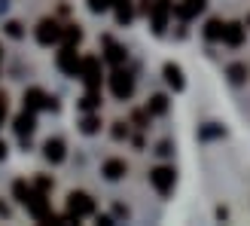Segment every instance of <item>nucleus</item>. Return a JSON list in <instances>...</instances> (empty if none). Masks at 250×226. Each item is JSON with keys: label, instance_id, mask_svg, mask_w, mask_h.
<instances>
[{"label": "nucleus", "instance_id": "f257e3e1", "mask_svg": "<svg viewBox=\"0 0 250 226\" xmlns=\"http://www.w3.org/2000/svg\"><path fill=\"white\" fill-rule=\"evenodd\" d=\"M110 92H113V98H119V101H128V98L134 95V77L128 70L113 68V73H110Z\"/></svg>", "mask_w": 250, "mask_h": 226}, {"label": "nucleus", "instance_id": "f03ea898", "mask_svg": "<svg viewBox=\"0 0 250 226\" xmlns=\"http://www.w3.org/2000/svg\"><path fill=\"white\" fill-rule=\"evenodd\" d=\"M67 214L73 220H83V217L95 214V199L89 193H70L67 196Z\"/></svg>", "mask_w": 250, "mask_h": 226}, {"label": "nucleus", "instance_id": "7ed1b4c3", "mask_svg": "<svg viewBox=\"0 0 250 226\" xmlns=\"http://www.w3.org/2000/svg\"><path fill=\"white\" fill-rule=\"evenodd\" d=\"M55 65L61 73H67V77H80V65H83V58L77 55V46H61V52L55 58Z\"/></svg>", "mask_w": 250, "mask_h": 226}, {"label": "nucleus", "instance_id": "20e7f679", "mask_svg": "<svg viewBox=\"0 0 250 226\" xmlns=\"http://www.w3.org/2000/svg\"><path fill=\"white\" fill-rule=\"evenodd\" d=\"M171 12H174V3H171V0H153V6H149V19H153V31H156V34H165Z\"/></svg>", "mask_w": 250, "mask_h": 226}, {"label": "nucleus", "instance_id": "39448f33", "mask_svg": "<svg viewBox=\"0 0 250 226\" xmlns=\"http://www.w3.org/2000/svg\"><path fill=\"white\" fill-rule=\"evenodd\" d=\"M174 168H168V165H159V168H153L149 171V183L156 186V193L159 196H168L171 190H174Z\"/></svg>", "mask_w": 250, "mask_h": 226}, {"label": "nucleus", "instance_id": "423d86ee", "mask_svg": "<svg viewBox=\"0 0 250 226\" xmlns=\"http://www.w3.org/2000/svg\"><path fill=\"white\" fill-rule=\"evenodd\" d=\"M80 77L85 80V89H101V61H98L95 55L83 58V65H80Z\"/></svg>", "mask_w": 250, "mask_h": 226}, {"label": "nucleus", "instance_id": "0eeeda50", "mask_svg": "<svg viewBox=\"0 0 250 226\" xmlns=\"http://www.w3.org/2000/svg\"><path fill=\"white\" fill-rule=\"evenodd\" d=\"M24 110H58V101L49 98L43 89H28L24 92Z\"/></svg>", "mask_w": 250, "mask_h": 226}, {"label": "nucleus", "instance_id": "6e6552de", "mask_svg": "<svg viewBox=\"0 0 250 226\" xmlns=\"http://www.w3.org/2000/svg\"><path fill=\"white\" fill-rule=\"evenodd\" d=\"M37 43H40V46L61 43V24L55 19H43L40 24H37Z\"/></svg>", "mask_w": 250, "mask_h": 226}, {"label": "nucleus", "instance_id": "1a4fd4ad", "mask_svg": "<svg viewBox=\"0 0 250 226\" xmlns=\"http://www.w3.org/2000/svg\"><path fill=\"white\" fill-rule=\"evenodd\" d=\"M43 156H46V162H52V165L64 162V156H67L64 141H61V137H49V141L43 144Z\"/></svg>", "mask_w": 250, "mask_h": 226}, {"label": "nucleus", "instance_id": "9d476101", "mask_svg": "<svg viewBox=\"0 0 250 226\" xmlns=\"http://www.w3.org/2000/svg\"><path fill=\"white\" fill-rule=\"evenodd\" d=\"M205 6H208V0H183V3L174 6V16H177L180 22H189V19H195Z\"/></svg>", "mask_w": 250, "mask_h": 226}, {"label": "nucleus", "instance_id": "9b49d317", "mask_svg": "<svg viewBox=\"0 0 250 226\" xmlns=\"http://www.w3.org/2000/svg\"><path fill=\"white\" fill-rule=\"evenodd\" d=\"M34 129H37L34 110H24V113H19V116H16V135L21 137V141H28V137L34 135Z\"/></svg>", "mask_w": 250, "mask_h": 226}, {"label": "nucleus", "instance_id": "f8f14e48", "mask_svg": "<svg viewBox=\"0 0 250 226\" xmlns=\"http://www.w3.org/2000/svg\"><path fill=\"white\" fill-rule=\"evenodd\" d=\"M104 49H107V52H104V58H107L113 68H119L122 61H125V49H122V46L113 40V37H104Z\"/></svg>", "mask_w": 250, "mask_h": 226}, {"label": "nucleus", "instance_id": "ddd939ff", "mask_svg": "<svg viewBox=\"0 0 250 226\" xmlns=\"http://www.w3.org/2000/svg\"><path fill=\"white\" fill-rule=\"evenodd\" d=\"M223 43L226 46H241L244 43V24L241 22H229L226 31H223Z\"/></svg>", "mask_w": 250, "mask_h": 226}, {"label": "nucleus", "instance_id": "4468645a", "mask_svg": "<svg viewBox=\"0 0 250 226\" xmlns=\"http://www.w3.org/2000/svg\"><path fill=\"white\" fill-rule=\"evenodd\" d=\"M125 171H128V165H125L122 159H107V162H104V178H107V181L125 178Z\"/></svg>", "mask_w": 250, "mask_h": 226}, {"label": "nucleus", "instance_id": "2eb2a0df", "mask_svg": "<svg viewBox=\"0 0 250 226\" xmlns=\"http://www.w3.org/2000/svg\"><path fill=\"white\" fill-rule=\"evenodd\" d=\"M162 73H165V83L171 86L174 92H180V89H183V70H180L177 65H171V61H168V65H165V70H162Z\"/></svg>", "mask_w": 250, "mask_h": 226}, {"label": "nucleus", "instance_id": "dca6fc26", "mask_svg": "<svg viewBox=\"0 0 250 226\" xmlns=\"http://www.w3.org/2000/svg\"><path fill=\"white\" fill-rule=\"evenodd\" d=\"M113 9H116V22H119V24H128V22L134 19L131 0H113Z\"/></svg>", "mask_w": 250, "mask_h": 226}, {"label": "nucleus", "instance_id": "f3484780", "mask_svg": "<svg viewBox=\"0 0 250 226\" xmlns=\"http://www.w3.org/2000/svg\"><path fill=\"white\" fill-rule=\"evenodd\" d=\"M146 113H149V116H165V113H168V98L165 95H153L149 104H146Z\"/></svg>", "mask_w": 250, "mask_h": 226}, {"label": "nucleus", "instance_id": "a211bd4d", "mask_svg": "<svg viewBox=\"0 0 250 226\" xmlns=\"http://www.w3.org/2000/svg\"><path fill=\"white\" fill-rule=\"evenodd\" d=\"M80 40H83V31L77 28V24L61 28V43H64V46H80Z\"/></svg>", "mask_w": 250, "mask_h": 226}, {"label": "nucleus", "instance_id": "6ab92c4d", "mask_svg": "<svg viewBox=\"0 0 250 226\" xmlns=\"http://www.w3.org/2000/svg\"><path fill=\"white\" fill-rule=\"evenodd\" d=\"M223 31H226V24H223L220 19H210L205 24V37H208V40H223Z\"/></svg>", "mask_w": 250, "mask_h": 226}, {"label": "nucleus", "instance_id": "aec40b11", "mask_svg": "<svg viewBox=\"0 0 250 226\" xmlns=\"http://www.w3.org/2000/svg\"><path fill=\"white\" fill-rule=\"evenodd\" d=\"M98 104H101V92H98V89H89V92L83 95V101H80L83 110H95Z\"/></svg>", "mask_w": 250, "mask_h": 226}, {"label": "nucleus", "instance_id": "412c9836", "mask_svg": "<svg viewBox=\"0 0 250 226\" xmlns=\"http://www.w3.org/2000/svg\"><path fill=\"white\" fill-rule=\"evenodd\" d=\"M12 193H16V199L24 205V202H28V196H31V186L24 183V181H16V183H12Z\"/></svg>", "mask_w": 250, "mask_h": 226}, {"label": "nucleus", "instance_id": "4be33fe9", "mask_svg": "<svg viewBox=\"0 0 250 226\" xmlns=\"http://www.w3.org/2000/svg\"><path fill=\"white\" fill-rule=\"evenodd\" d=\"M226 73H229L232 83H244V80H247V68H244V65H229Z\"/></svg>", "mask_w": 250, "mask_h": 226}, {"label": "nucleus", "instance_id": "5701e85b", "mask_svg": "<svg viewBox=\"0 0 250 226\" xmlns=\"http://www.w3.org/2000/svg\"><path fill=\"white\" fill-rule=\"evenodd\" d=\"M80 129H83V135H95L98 129H101V119H98V116H85Z\"/></svg>", "mask_w": 250, "mask_h": 226}, {"label": "nucleus", "instance_id": "b1692460", "mask_svg": "<svg viewBox=\"0 0 250 226\" xmlns=\"http://www.w3.org/2000/svg\"><path fill=\"white\" fill-rule=\"evenodd\" d=\"M85 3H89L92 12H107L110 6H113V0H85Z\"/></svg>", "mask_w": 250, "mask_h": 226}, {"label": "nucleus", "instance_id": "393cba45", "mask_svg": "<svg viewBox=\"0 0 250 226\" xmlns=\"http://www.w3.org/2000/svg\"><path fill=\"white\" fill-rule=\"evenodd\" d=\"M6 34H9V37H21V24H19V22H9V24H6Z\"/></svg>", "mask_w": 250, "mask_h": 226}, {"label": "nucleus", "instance_id": "a878e982", "mask_svg": "<svg viewBox=\"0 0 250 226\" xmlns=\"http://www.w3.org/2000/svg\"><path fill=\"white\" fill-rule=\"evenodd\" d=\"M113 137H116V141H122V137H128V129H122V122H116V129H113Z\"/></svg>", "mask_w": 250, "mask_h": 226}, {"label": "nucleus", "instance_id": "bb28decb", "mask_svg": "<svg viewBox=\"0 0 250 226\" xmlns=\"http://www.w3.org/2000/svg\"><path fill=\"white\" fill-rule=\"evenodd\" d=\"M6 119V95H0V125Z\"/></svg>", "mask_w": 250, "mask_h": 226}, {"label": "nucleus", "instance_id": "cd10ccee", "mask_svg": "<svg viewBox=\"0 0 250 226\" xmlns=\"http://www.w3.org/2000/svg\"><path fill=\"white\" fill-rule=\"evenodd\" d=\"M49 186H52V181H49V178H40V181H37V190H43V193H46Z\"/></svg>", "mask_w": 250, "mask_h": 226}, {"label": "nucleus", "instance_id": "c85d7f7f", "mask_svg": "<svg viewBox=\"0 0 250 226\" xmlns=\"http://www.w3.org/2000/svg\"><path fill=\"white\" fill-rule=\"evenodd\" d=\"M223 135V129H202V137H217Z\"/></svg>", "mask_w": 250, "mask_h": 226}, {"label": "nucleus", "instance_id": "c756f323", "mask_svg": "<svg viewBox=\"0 0 250 226\" xmlns=\"http://www.w3.org/2000/svg\"><path fill=\"white\" fill-rule=\"evenodd\" d=\"M156 153H162V156H168V153H171V144H168V141H162V144H159V150H156Z\"/></svg>", "mask_w": 250, "mask_h": 226}, {"label": "nucleus", "instance_id": "7c9ffc66", "mask_svg": "<svg viewBox=\"0 0 250 226\" xmlns=\"http://www.w3.org/2000/svg\"><path fill=\"white\" fill-rule=\"evenodd\" d=\"M98 223H101V226H113V217H107V214H98Z\"/></svg>", "mask_w": 250, "mask_h": 226}, {"label": "nucleus", "instance_id": "2f4dec72", "mask_svg": "<svg viewBox=\"0 0 250 226\" xmlns=\"http://www.w3.org/2000/svg\"><path fill=\"white\" fill-rule=\"evenodd\" d=\"M0 159H6V144L0 141Z\"/></svg>", "mask_w": 250, "mask_h": 226}, {"label": "nucleus", "instance_id": "473e14b6", "mask_svg": "<svg viewBox=\"0 0 250 226\" xmlns=\"http://www.w3.org/2000/svg\"><path fill=\"white\" fill-rule=\"evenodd\" d=\"M0 214H3V217H9V208H6L3 202H0Z\"/></svg>", "mask_w": 250, "mask_h": 226}, {"label": "nucleus", "instance_id": "72a5a7b5", "mask_svg": "<svg viewBox=\"0 0 250 226\" xmlns=\"http://www.w3.org/2000/svg\"><path fill=\"white\" fill-rule=\"evenodd\" d=\"M0 61H3V49H0Z\"/></svg>", "mask_w": 250, "mask_h": 226}, {"label": "nucleus", "instance_id": "f704fd0d", "mask_svg": "<svg viewBox=\"0 0 250 226\" xmlns=\"http://www.w3.org/2000/svg\"><path fill=\"white\" fill-rule=\"evenodd\" d=\"M247 28H250V16H247Z\"/></svg>", "mask_w": 250, "mask_h": 226}]
</instances>
